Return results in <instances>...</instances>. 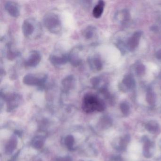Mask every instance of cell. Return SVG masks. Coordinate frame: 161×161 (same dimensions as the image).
Here are the masks:
<instances>
[{"instance_id": "4", "label": "cell", "mask_w": 161, "mask_h": 161, "mask_svg": "<svg viewBox=\"0 0 161 161\" xmlns=\"http://www.w3.org/2000/svg\"><path fill=\"white\" fill-rule=\"evenodd\" d=\"M47 75L43 74H26L23 78V83L30 86H36L43 88L47 80Z\"/></svg>"}, {"instance_id": "1", "label": "cell", "mask_w": 161, "mask_h": 161, "mask_svg": "<svg viewBox=\"0 0 161 161\" xmlns=\"http://www.w3.org/2000/svg\"><path fill=\"white\" fill-rule=\"evenodd\" d=\"M82 108L85 113L90 114L95 111H104L105 105L104 102L97 96L91 93H87L83 98Z\"/></svg>"}, {"instance_id": "7", "label": "cell", "mask_w": 161, "mask_h": 161, "mask_svg": "<svg viewBox=\"0 0 161 161\" xmlns=\"http://www.w3.org/2000/svg\"><path fill=\"white\" fill-rule=\"evenodd\" d=\"M143 143V153L144 156L147 158H150L154 154V144L153 141H151L148 137L145 136L142 138Z\"/></svg>"}, {"instance_id": "12", "label": "cell", "mask_w": 161, "mask_h": 161, "mask_svg": "<svg viewBox=\"0 0 161 161\" xmlns=\"http://www.w3.org/2000/svg\"><path fill=\"white\" fill-rule=\"evenodd\" d=\"M76 85V79L73 75H68L62 81V86L63 89L66 91H69L73 89Z\"/></svg>"}, {"instance_id": "8", "label": "cell", "mask_w": 161, "mask_h": 161, "mask_svg": "<svg viewBox=\"0 0 161 161\" xmlns=\"http://www.w3.org/2000/svg\"><path fill=\"white\" fill-rule=\"evenodd\" d=\"M80 51V48L77 47L69 53V62L74 67L79 66L81 64L82 59L79 54Z\"/></svg>"}, {"instance_id": "19", "label": "cell", "mask_w": 161, "mask_h": 161, "mask_svg": "<svg viewBox=\"0 0 161 161\" xmlns=\"http://www.w3.org/2000/svg\"><path fill=\"white\" fill-rule=\"evenodd\" d=\"M120 109L123 115H128L130 113V107L126 102H122L120 104Z\"/></svg>"}, {"instance_id": "2", "label": "cell", "mask_w": 161, "mask_h": 161, "mask_svg": "<svg viewBox=\"0 0 161 161\" xmlns=\"http://www.w3.org/2000/svg\"><path fill=\"white\" fill-rule=\"evenodd\" d=\"M23 35L28 38H38L41 36L42 29L41 24L35 19H25L22 25Z\"/></svg>"}, {"instance_id": "3", "label": "cell", "mask_w": 161, "mask_h": 161, "mask_svg": "<svg viewBox=\"0 0 161 161\" xmlns=\"http://www.w3.org/2000/svg\"><path fill=\"white\" fill-rule=\"evenodd\" d=\"M45 28L54 34H58L62 30V24L60 17L57 14L49 13L45 15L43 19Z\"/></svg>"}, {"instance_id": "21", "label": "cell", "mask_w": 161, "mask_h": 161, "mask_svg": "<svg viewBox=\"0 0 161 161\" xmlns=\"http://www.w3.org/2000/svg\"><path fill=\"white\" fill-rule=\"evenodd\" d=\"M155 57L158 60H161V49L159 50L156 53Z\"/></svg>"}, {"instance_id": "16", "label": "cell", "mask_w": 161, "mask_h": 161, "mask_svg": "<svg viewBox=\"0 0 161 161\" xmlns=\"http://www.w3.org/2000/svg\"><path fill=\"white\" fill-rule=\"evenodd\" d=\"M104 5H105V3L103 1H98L97 4L94 7L93 10L92 14L94 17L98 19L101 17L104 10Z\"/></svg>"}, {"instance_id": "17", "label": "cell", "mask_w": 161, "mask_h": 161, "mask_svg": "<svg viewBox=\"0 0 161 161\" xmlns=\"http://www.w3.org/2000/svg\"><path fill=\"white\" fill-rule=\"evenodd\" d=\"M96 28L92 26H88L83 30L82 35L87 40L93 39L96 33Z\"/></svg>"}, {"instance_id": "20", "label": "cell", "mask_w": 161, "mask_h": 161, "mask_svg": "<svg viewBox=\"0 0 161 161\" xmlns=\"http://www.w3.org/2000/svg\"><path fill=\"white\" fill-rule=\"evenodd\" d=\"M145 70H146L145 67L142 64L138 65L136 67V74L137 75H139V76L143 75L145 73Z\"/></svg>"}, {"instance_id": "14", "label": "cell", "mask_w": 161, "mask_h": 161, "mask_svg": "<svg viewBox=\"0 0 161 161\" xmlns=\"http://www.w3.org/2000/svg\"><path fill=\"white\" fill-rule=\"evenodd\" d=\"M145 127L148 131L153 134H158L161 130L159 124L154 120H150L147 122Z\"/></svg>"}, {"instance_id": "15", "label": "cell", "mask_w": 161, "mask_h": 161, "mask_svg": "<svg viewBox=\"0 0 161 161\" xmlns=\"http://www.w3.org/2000/svg\"><path fill=\"white\" fill-rule=\"evenodd\" d=\"M130 141V136L129 135H126L122 137H120L119 140H117V149L119 151L125 150L128 146V144Z\"/></svg>"}, {"instance_id": "10", "label": "cell", "mask_w": 161, "mask_h": 161, "mask_svg": "<svg viewBox=\"0 0 161 161\" xmlns=\"http://www.w3.org/2000/svg\"><path fill=\"white\" fill-rule=\"evenodd\" d=\"M87 61L89 67L93 71H100L102 69V62L98 55H91L88 57Z\"/></svg>"}, {"instance_id": "22", "label": "cell", "mask_w": 161, "mask_h": 161, "mask_svg": "<svg viewBox=\"0 0 161 161\" xmlns=\"http://www.w3.org/2000/svg\"><path fill=\"white\" fill-rule=\"evenodd\" d=\"M114 161H123L122 158L119 156H117V157H116Z\"/></svg>"}, {"instance_id": "11", "label": "cell", "mask_w": 161, "mask_h": 161, "mask_svg": "<svg viewBox=\"0 0 161 161\" xmlns=\"http://www.w3.org/2000/svg\"><path fill=\"white\" fill-rule=\"evenodd\" d=\"M142 32L141 31H137L133 34V35L128 40L127 46L130 51H133L139 45L140 38L142 36Z\"/></svg>"}, {"instance_id": "9", "label": "cell", "mask_w": 161, "mask_h": 161, "mask_svg": "<svg viewBox=\"0 0 161 161\" xmlns=\"http://www.w3.org/2000/svg\"><path fill=\"white\" fill-rule=\"evenodd\" d=\"M4 8L8 14L13 17H18L20 14L19 5L14 2H7L4 5Z\"/></svg>"}, {"instance_id": "13", "label": "cell", "mask_w": 161, "mask_h": 161, "mask_svg": "<svg viewBox=\"0 0 161 161\" xmlns=\"http://www.w3.org/2000/svg\"><path fill=\"white\" fill-rule=\"evenodd\" d=\"M122 84L124 90H132L136 86V81L133 76L128 74L124 76L122 81Z\"/></svg>"}, {"instance_id": "6", "label": "cell", "mask_w": 161, "mask_h": 161, "mask_svg": "<svg viewBox=\"0 0 161 161\" xmlns=\"http://www.w3.org/2000/svg\"><path fill=\"white\" fill-rule=\"evenodd\" d=\"M41 54L36 50L31 52L28 58L24 62V65L26 67L35 68L37 66L41 61Z\"/></svg>"}, {"instance_id": "5", "label": "cell", "mask_w": 161, "mask_h": 161, "mask_svg": "<svg viewBox=\"0 0 161 161\" xmlns=\"http://www.w3.org/2000/svg\"><path fill=\"white\" fill-rule=\"evenodd\" d=\"M49 60L51 64L54 66H61L69 62V53H53L50 55Z\"/></svg>"}, {"instance_id": "18", "label": "cell", "mask_w": 161, "mask_h": 161, "mask_svg": "<svg viewBox=\"0 0 161 161\" xmlns=\"http://www.w3.org/2000/svg\"><path fill=\"white\" fill-rule=\"evenodd\" d=\"M155 95L152 90H148L146 95L147 102L151 106H153L155 103Z\"/></svg>"}]
</instances>
